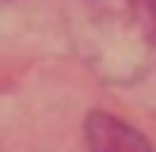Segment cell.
<instances>
[{
  "label": "cell",
  "mask_w": 156,
  "mask_h": 152,
  "mask_svg": "<svg viewBox=\"0 0 156 152\" xmlns=\"http://www.w3.org/2000/svg\"><path fill=\"white\" fill-rule=\"evenodd\" d=\"M84 137H88V152H152L149 141L137 133L133 126H126L114 114H88L84 122Z\"/></svg>",
  "instance_id": "1"
},
{
  "label": "cell",
  "mask_w": 156,
  "mask_h": 152,
  "mask_svg": "<svg viewBox=\"0 0 156 152\" xmlns=\"http://www.w3.org/2000/svg\"><path fill=\"white\" fill-rule=\"evenodd\" d=\"M133 4V12H137V19L145 23V30L156 38V0H129Z\"/></svg>",
  "instance_id": "2"
}]
</instances>
